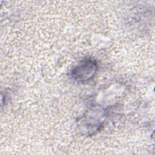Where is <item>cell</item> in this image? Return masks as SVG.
<instances>
[{
  "instance_id": "cell-1",
  "label": "cell",
  "mask_w": 155,
  "mask_h": 155,
  "mask_svg": "<svg viewBox=\"0 0 155 155\" xmlns=\"http://www.w3.org/2000/svg\"><path fill=\"white\" fill-rule=\"evenodd\" d=\"M95 69V63L92 61H86L79 65L78 68H76L74 73L76 74V78L78 79H88L94 73Z\"/></svg>"
}]
</instances>
